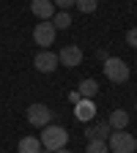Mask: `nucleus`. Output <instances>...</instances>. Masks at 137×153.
Wrapping results in <instances>:
<instances>
[{
    "mask_svg": "<svg viewBox=\"0 0 137 153\" xmlns=\"http://www.w3.org/2000/svg\"><path fill=\"white\" fill-rule=\"evenodd\" d=\"M41 148L44 150H49V153H55V150H61V148H66V142H69V131L63 128V126H55V123H49V126H44V131H41Z\"/></svg>",
    "mask_w": 137,
    "mask_h": 153,
    "instance_id": "nucleus-1",
    "label": "nucleus"
},
{
    "mask_svg": "<svg viewBox=\"0 0 137 153\" xmlns=\"http://www.w3.org/2000/svg\"><path fill=\"white\" fill-rule=\"evenodd\" d=\"M107 145H110L112 153H134V150H137V140H134V134H129L126 128H124V131H112Z\"/></svg>",
    "mask_w": 137,
    "mask_h": 153,
    "instance_id": "nucleus-2",
    "label": "nucleus"
},
{
    "mask_svg": "<svg viewBox=\"0 0 137 153\" xmlns=\"http://www.w3.org/2000/svg\"><path fill=\"white\" fill-rule=\"evenodd\" d=\"M102 68H104V76H107L110 82H118L121 85V82L129 79V66L121 60V57H107Z\"/></svg>",
    "mask_w": 137,
    "mask_h": 153,
    "instance_id": "nucleus-3",
    "label": "nucleus"
},
{
    "mask_svg": "<svg viewBox=\"0 0 137 153\" xmlns=\"http://www.w3.org/2000/svg\"><path fill=\"white\" fill-rule=\"evenodd\" d=\"M28 123L36 126V128H44L52 123V109L47 104H30L28 107Z\"/></svg>",
    "mask_w": 137,
    "mask_h": 153,
    "instance_id": "nucleus-4",
    "label": "nucleus"
},
{
    "mask_svg": "<svg viewBox=\"0 0 137 153\" xmlns=\"http://www.w3.org/2000/svg\"><path fill=\"white\" fill-rule=\"evenodd\" d=\"M33 41L41 49H47L49 44H55V25L52 22H38L33 27Z\"/></svg>",
    "mask_w": 137,
    "mask_h": 153,
    "instance_id": "nucleus-5",
    "label": "nucleus"
},
{
    "mask_svg": "<svg viewBox=\"0 0 137 153\" xmlns=\"http://www.w3.org/2000/svg\"><path fill=\"white\" fill-rule=\"evenodd\" d=\"M33 66L41 71V74H52L58 66H61V60H58V55L55 52H49V49H41L36 57H33Z\"/></svg>",
    "mask_w": 137,
    "mask_h": 153,
    "instance_id": "nucleus-6",
    "label": "nucleus"
},
{
    "mask_svg": "<svg viewBox=\"0 0 137 153\" xmlns=\"http://www.w3.org/2000/svg\"><path fill=\"white\" fill-rule=\"evenodd\" d=\"M58 60H61V66H66V68H77L82 63V49L80 47H63L61 52H58Z\"/></svg>",
    "mask_w": 137,
    "mask_h": 153,
    "instance_id": "nucleus-7",
    "label": "nucleus"
},
{
    "mask_svg": "<svg viewBox=\"0 0 137 153\" xmlns=\"http://www.w3.org/2000/svg\"><path fill=\"white\" fill-rule=\"evenodd\" d=\"M30 11L36 19H41V22H49L55 16V3L52 0H30Z\"/></svg>",
    "mask_w": 137,
    "mask_h": 153,
    "instance_id": "nucleus-8",
    "label": "nucleus"
},
{
    "mask_svg": "<svg viewBox=\"0 0 137 153\" xmlns=\"http://www.w3.org/2000/svg\"><path fill=\"white\" fill-rule=\"evenodd\" d=\"M107 123H110L112 131H124V128L129 126V112H126V109H112Z\"/></svg>",
    "mask_w": 137,
    "mask_h": 153,
    "instance_id": "nucleus-9",
    "label": "nucleus"
},
{
    "mask_svg": "<svg viewBox=\"0 0 137 153\" xmlns=\"http://www.w3.org/2000/svg\"><path fill=\"white\" fill-rule=\"evenodd\" d=\"M85 140H104L107 142L110 140V123L104 120V123H96L93 128H88L85 131Z\"/></svg>",
    "mask_w": 137,
    "mask_h": 153,
    "instance_id": "nucleus-10",
    "label": "nucleus"
},
{
    "mask_svg": "<svg viewBox=\"0 0 137 153\" xmlns=\"http://www.w3.org/2000/svg\"><path fill=\"white\" fill-rule=\"evenodd\" d=\"M19 153H41V140L38 137H22L16 145Z\"/></svg>",
    "mask_w": 137,
    "mask_h": 153,
    "instance_id": "nucleus-11",
    "label": "nucleus"
},
{
    "mask_svg": "<svg viewBox=\"0 0 137 153\" xmlns=\"http://www.w3.org/2000/svg\"><path fill=\"white\" fill-rule=\"evenodd\" d=\"M74 109H77V118H80V120H91L93 115H96V107H93V101H91V99H82Z\"/></svg>",
    "mask_w": 137,
    "mask_h": 153,
    "instance_id": "nucleus-12",
    "label": "nucleus"
},
{
    "mask_svg": "<svg viewBox=\"0 0 137 153\" xmlns=\"http://www.w3.org/2000/svg\"><path fill=\"white\" fill-rule=\"evenodd\" d=\"M49 22L55 25V30H69L71 27V16H69V11H55V16Z\"/></svg>",
    "mask_w": 137,
    "mask_h": 153,
    "instance_id": "nucleus-13",
    "label": "nucleus"
},
{
    "mask_svg": "<svg viewBox=\"0 0 137 153\" xmlns=\"http://www.w3.org/2000/svg\"><path fill=\"white\" fill-rule=\"evenodd\" d=\"M77 90H80V96H82V99H93V96L99 93V85H96V79H82Z\"/></svg>",
    "mask_w": 137,
    "mask_h": 153,
    "instance_id": "nucleus-14",
    "label": "nucleus"
},
{
    "mask_svg": "<svg viewBox=\"0 0 137 153\" xmlns=\"http://www.w3.org/2000/svg\"><path fill=\"white\" fill-rule=\"evenodd\" d=\"M85 153H110V145H107L104 140H88Z\"/></svg>",
    "mask_w": 137,
    "mask_h": 153,
    "instance_id": "nucleus-15",
    "label": "nucleus"
},
{
    "mask_svg": "<svg viewBox=\"0 0 137 153\" xmlns=\"http://www.w3.org/2000/svg\"><path fill=\"white\" fill-rule=\"evenodd\" d=\"M74 6L80 8L82 14H93V11H96V6H99V0H74Z\"/></svg>",
    "mask_w": 137,
    "mask_h": 153,
    "instance_id": "nucleus-16",
    "label": "nucleus"
},
{
    "mask_svg": "<svg viewBox=\"0 0 137 153\" xmlns=\"http://www.w3.org/2000/svg\"><path fill=\"white\" fill-rule=\"evenodd\" d=\"M55 3V8H61V11H69L71 6H74V0H52Z\"/></svg>",
    "mask_w": 137,
    "mask_h": 153,
    "instance_id": "nucleus-17",
    "label": "nucleus"
},
{
    "mask_svg": "<svg viewBox=\"0 0 137 153\" xmlns=\"http://www.w3.org/2000/svg\"><path fill=\"white\" fill-rule=\"evenodd\" d=\"M126 44H129V47H137V27H132V30L126 33Z\"/></svg>",
    "mask_w": 137,
    "mask_h": 153,
    "instance_id": "nucleus-18",
    "label": "nucleus"
},
{
    "mask_svg": "<svg viewBox=\"0 0 137 153\" xmlns=\"http://www.w3.org/2000/svg\"><path fill=\"white\" fill-rule=\"evenodd\" d=\"M69 101H71L74 107L80 104V101H82V96H80V90H71V93H69Z\"/></svg>",
    "mask_w": 137,
    "mask_h": 153,
    "instance_id": "nucleus-19",
    "label": "nucleus"
},
{
    "mask_svg": "<svg viewBox=\"0 0 137 153\" xmlns=\"http://www.w3.org/2000/svg\"><path fill=\"white\" fill-rule=\"evenodd\" d=\"M55 153H71V150H66V148H61V150H55Z\"/></svg>",
    "mask_w": 137,
    "mask_h": 153,
    "instance_id": "nucleus-20",
    "label": "nucleus"
},
{
    "mask_svg": "<svg viewBox=\"0 0 137 153\" xmlns=\"http://www.w3.org/2000/svg\"><path fill=\"white\" fill-rule=\"evenodd\" d=\"M134 112H137V104H134Z\"/></svg>",
    "mask_w": 137,
    "mask_h": 153,
    "instance_id": "nucleus-21",
    "label": "nucleus"
},
{
    "mask_svg": "<svg viewBox=\"0 0 137 153\" xmlns=\"http://www.w3.org/2000/svg\"><path fill=\"white\" fill-rule=\"evenodd\" d=\"M41 153H44V148H41ZM47 153H49V150H47Z\"/></svg>",
    "mask_w": 137,
    "mask_h": 153,
    "instance_id": "nucleus-22",
    "label": "nucleus"
}]
</instances>
